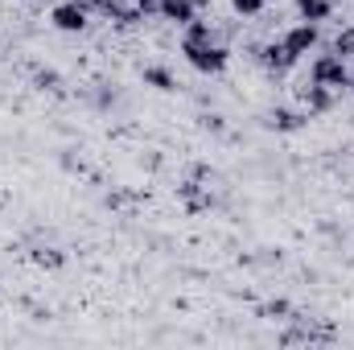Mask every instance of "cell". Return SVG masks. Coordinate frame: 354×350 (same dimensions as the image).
<instances>
[{
    "label": "cell",
    "instance_id": "7",
    "mask_svg": "<svg viewBox=\"0 0 354 350\" xmlns=\"http://www.w3.org/2000/svg\"><path fill=\"white\" fill-rule=\"evenodd\" d=\"M297 12H301V21L322 25V21L334 17V0H297Z\"/></svg>",
    "mask_w": 354,
    "mask_h": 350
},
{
    "label": "cell",
    "instance_id": "10",
    "mask_svg": "<svg viewBox=\"0 0 354 350\" xmlns=\"http://www.w3.org/2000/svg\"><path fill=\"white\" fill-rule=\"evenodd\" d=\"M305 124V116H297V111H288V107H276L272 116H268V128H276V132H297Z\"/></svg>",
    "mask_w": 354,
    "mask_h": 350
},
{
    "label": "cell",
    "instance_id": "4",
    "mask_svg": "<svg viewBox=\"0 0 354 350\" xmlns=\"http://www.w3.org/2000/svg\"><path fill=\"white\" fill-rule=\"evenodd\" d=\"M280 42L288 46V54H292V58H305L309 50H317L322 33H317V25H313V21H297V25H292V29H288Z\"/></svg>",
    "mask_w": 354,
    "mask_h": 350
},
{
    "label": "cell",
    "instance_id": "13",
    "mask_svg": "<svg viewBox=\"0 0 354 350\" xmlns=\"http://www.w3.org/2000/svg\"><path fill=\"white\" fill-rule=\"evenodd\" d=\"M231 8H235L239 17H260V12H264V0H231Z\"/></svg>",
    "mask_w": 354,
    "mask_h": 350
},
{
    "label": "cell",
    "instance_id": "14",
    "mask_svg": "<svg viewBox=\"0 0 354 350\" xmlns=\"http://www.w3.org/2000/svg\"><path fill=\"white\" fill-rule=\"evenodd\" d=\"M268 317H284V313H292V305L288 301H272V305H264Z\"/></svg>",
    "mask_w": 354,
    "mask_h": 350
},
{
    "label": "cell",
    "instance_id": "3",
    "mask_svg": "<svg viewBox=\"0 0 354 350\" xmlns=\"http://www.w3.org/2000/svg\"><path fill=\"white\" fill-rule=\"evenodd\" d=\"M50 25L62 29V33H83L91 25V8L83 0H62V4L50 8Z\"/></svg>",
    "mask_w": 354,
    "mask_h": 350
},
{
    "label": "cell",
    "instance_id": "16",
    "mask_svg": "<svg viewBox=\"0 0 354 350\" xmlns=\"http://www.w3.org/2000/svg\"><path fill=\"white\" fill-rule=\"evenodd\" d=\"M37 264H50L54 268V264H62V256L58 252H37Z\"/></svg>",
    "mask_w": 354,
    "mask_h": 350
},
{
    "label": "cell",
    "instance_id": "5",
    "mask_svg": "<svg viewBox=\"0 0 354 350\" xmlns=\"http://www.w3.org/2000/svg\"><path fill=\"white\" fill-rule=\"evenodd\" d=\"M292 62H297V58L288 54V46H284V42H268L264 50H260V66H264V71H272V75L288 71Z\"/></svg>",
    "mask_w": 354,
    "mask_h": 350
},
{
    "label": "cell",
    "instance_id": "15",
    "mask_svg": "<svg viewBox=\"0 0 354 350\" xmlns=\"http://www.w3.org/2000/svg\"><path fill=\"white\" fill-rule=\"evenodd\" d=\"M132 4H140V12L149 17V12H161V4H165V0H132Z\"/></svg>",
    "mask_w": 354,
    "mask_h": 350
},
{
    "label": "cell",
    "instance_id": "8",
    "mask_svg": "<svg viewBox=\"0 0 354 350\" xmlns=\"http://www.w3.org/2000/svg\"><path fill=\"white\" fill-rule=\"evenodd\" d=\"M305 103H309V111H330V107L338 103V91L313 83V87H305Z\"/></svg>",
    "mask_w": 354,
    "mask_h": 350
},
{
    "label": "cell",
    "instance_id": "11",
    "mask_svg": "<svg viewBox=\"0 0 354 350\" xmlns=\"http://www.w3.org/2000/svg\"><path fill=\"white\" fill-rule=\"evenodd\" d=\"M145 83L157 87V91H174L177 87V79L165 71V66H145Z\"/></svg>",
    "mask_w": 354,
    "mask_h": 350
},
{
    "label": "cell",
    "instance_id": "9",
    "mask_svg": "<svg viewBox=\"0 0 354 350\" xmlns=\"http://www.w3.org/2000/svg\"><path fill=\"white\" fill-rule=\"evenodd\" d=\"M198 42H214V25L194 17V21L185 25V33H181V46H198Z\"/></svg>",
    "mask_w": 354,
    "mask_h": 350
},
{
    "label": "cell",
    "instance_id": "1",
    "mask_svg": "<svg viewBox=\"0 0 354 350\" xmlns=\"http://www.w3.org/2000/svg\"><path fill=\"white\" fill-rule=\"evenodd\" d=\"M185 62L198 71V75H223L227 62H231V50L218 46V42H198V46H181Z\"/></svg>",
    "mask_w": 354,
    "mask_h": 350
},
{
    "label": "cell",
    "instance_id": "6",
    "mask_svg": "<svg viewBox=\"0 0 354 350\" xmlns=\"http://www.w3.org/2000/svg\"><path fill=\"white\" fill-rule=\"evenodd\" d=\"M161 17L185 29V25L198 17V8H194V0H165V4H161Z\"/></svg>",
    "mask_w": 354,
    "mask_h": 350
},
{
    "label": "cell",
    "instance_id": "2",
    "mask_svg": "<svg viewBox=\"0 0 354 350\" xmlns=\"http://www.w3.org/2000/svg\"><path fill=\"white\" fill-rule=\"evenodd\" d=\"M309 83L346 91V83H351V66H346L338 54H322V58H313V62H309Z\"/></svg>",
    "mask_w": 354,
    "mask_h": 350
},
{
    "label": "cell",
    "instance_id": "12",
    "mask_svg": "<svg viewBox=\"0 0 354 350\" xmlns=\"http://www.w3.org/2000/svg\"><path fill=\"white\" fill-rule=\"evenodd\" d=\"M330 54H338L342 62H351V58H354V29H342V33L334 37V46H330Z\"/></svg>",
    "mask_w": 354,
    "mask_h": 350
},
{
    "label": "cell",
    "instance_id": "17",
    "mask_svg": "<svg viewBox=\"0 0 354 350\" xmlns=\"http://www.w3.org/2000/svg\"><path fill=\"white\" fill-rule=\"evenodd\" d=\"M346 91H354V79H351V83H346Z\"/></svg>",
    "mask_w": 354,
    "mask_h": 350
}]
</instances>
